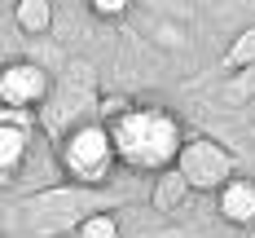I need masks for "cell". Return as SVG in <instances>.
Wrapping results in <instances>:
<instances>
[{
  "label": "cell",
  "instance_id": "277c9868",
  "mask_svg": "<svg viewBox=\"0 0 255 238\" xmlns=\"http://www.w3.org/2000/svg\"><path fill=\"white\" fill-rule=\"evenodd\" d=\"M44 93H49V71L40 66V62H9L4 66V75H0V97L4 106H35L44 102Z\"/></svg>",
  "mask_w": 255,
  "mask_h": 238
},
{
  "label": "cell",
  "instance_id": "8fae6325",
  "mask_svg": "<svg viewBox=\"0 0 255 238\" xmlns=\"http://www.w3.org/2000/svg\"><path fill=\"white\" fill-rule=\"evenodd\" d=\"M88 9L97 18H106V22H115V18H124L128 9H132V0H88Z\"/></svg>",
  "mask_w": 255,
  "mask_h": 238
},
{
  "label": "cell",
  "instance_id": "7a4b0ae2",
  "mask_svg": "<svg viewBox=\"0 0 255 238\" xmlns=\"http://www.w3.org/2000/svg\"><path fill=\"white\" fill-rule=\"evenodd\" d=\"M57 159L66 168V177H75L84 185H102L110 181L115 163H119V150H115V137L106 124H79L62 137L57 146Z\"/></svg>",
  "mask_w": 255,
  "mask_h": 238
},
{
  "label": "cell",
  "instance_id": "5b68a950",
  "mask_svg": "<svg viewBox=\"0 0 255 238\" xmlns=\"http://www.w3.org/2000/svg\"><path fill=\"white\" fill-rule=\"evenodd\" d=\"M216 208L229 225H251L255 221V181L247 177H233L220 194H216Z\"/></svg>",
  "mask_w": 255,
  "mask_h": 238
},
{
  "label": "cell",
  "instance_id": "9c48e42d",
  "mask_svg": "<svg viewBox=\"0 0 255 238\" xmlns=\"http://www.w3.org/2000/svg\"><path fill=\"white\" fill-rule=\"evenodd\" d=\"M79 238H119V216L115 212H97L79 225Z\"/></svg>",
  "mask_w": 255,
  "mask_h": 238
},
{
  "label": "cell",
  "instance_id": "3957f363",
  "mask_svg": "<svg viewBox=\"0 0 255 238\" xmlns=\"http://www.w3.org/2000/svg\"><path fill=\"white\" fill-rule=\"evenodd\" d=\"M176 172L185 177L189 190H198V194H220V190L233 181V155L220 141H211V137H189L185 150H180V159H176Z\"/></svg>",
  "mask_w": 255,
  "mask_h": 238
},
{
  "label": "cell",
  "instance_id": "ba28073f",
  "mask_svg": "<svg viewBox=\"0 0 255 238\" xmlns=\"http://www.w3.org/2000/svg\"><path fill=\"white\" fill-rule=\"evenodd\" d=\"M255 62V26H247L238 40H233V49L225 53V66L229 71H242V66H251Z\"/></svg>",
  "mask_w": 255,
  "mask_h": 238
},
{
  "label": "cell",
  "instance_id": "30bf717a",
  "mask_svg": "<svg viewBox=\"0 0 255 238\" xmlns=\"http://www.w3.org/2000/svg\"><path fill=\"white\" fill-rule=\"evenodd\" d=\"M185 190H189V185H185V177H180L176 168H172V172H163V185H158V208L172 212V208H176V199H185Z\"/></svg>",
  "mask_w": 255,
  "mask_h": 238
},
{
  "label": "cell",
  "instance_id": "52a82bcc",
  "mask_svg": "<svg viewBox=\"0 0 255 238\" xmlns=\"http://www.w3.org/2000/svg\"><path fill=\"white\" fill-rule=\"evenodd\" d=\"M13 22L22 26L26 35H44L53 26V4L49 0H18L13 4Z\"/></svg>",
  "mask_w": 255,
  "mask_h": 238
},
{
  "label": "cell",
  "instance_id": "8992f818",
  "mask_svg": "<svg viewBox=\"0 0 255 238\" xmlns=\"http://www.w3.org/2000/svg\"><path fill=\"white\" fill-rule=\"evenodd\" d=\"M26 141H31V128H18V124H0V172L4 177H18L26 159Z\"/></svg>",
  "mask_w": 255,
  "mask_h": 238
},
{
  "label": "cell",
  "instance_id": "6da1fadb",
  "mask_svg": "<svg viewBox=\"0 0 255 238\" xmlns=\"http://www.w3.org/2000/svg\"><path fill=\"white\" fill-rule=\"evenodd\" d=\"M106 128L115 137L119 163L132 172H172L185 150V128L167 106L154 102H124L119 110H106Z\"/></svg>",
  "mask_w": 255,
  "mask_h": 238
}]
</instances>
